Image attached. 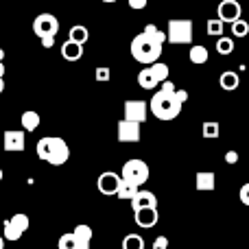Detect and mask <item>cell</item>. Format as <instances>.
I'll return each instance as SVG.
<instances>
[{
  "instance_id": "cell-1",
  "label": "cell",
  "mask_w": 249,
  "mask_h": 249,
  "mask_svg": "<svg viewBox=\"0 0 249 249\" xmlns=\"http://www.w3.org/2000/svg\"><path fill=\"white\" fill-rule=\"evenodd\" d=\"M160 86L162 88L153 94V99H151V103H149V109L153 112V116L158 118V121H175L181 114V107H184V103H181L175 94L177 88H175V83L168 81V79L162 81Z\"/></svg>"
},
{
  "instance_id": "cell-2",
  "label": "cell",
  "mask_w": 249,
  "mask_h": 249,
  "mask_svg": "<svg viewBox=\"0 0 249 249\" xmlns=\"http://www.w3.org/2000/svg\"><path fill=\"white\" fill-rule=\"evenodd\" d=\"M162 46H164V42H160V39H155L153 35H149L146 31H142V33H138L136 37L131 39L129 51H131V57L136 61L149 66L162 57Z\"/></svg>"
},
{
  "instance_id": "cell-3",
  "label": "cell",
  "mask_w": 249,
  "mask_h": 249,
  "mask_svg": "<svg viewBox=\"0 0 249 249\" xmlns=\"http://www.w3.org/2000/svg\"><path fill=\"white\" fill-rule=\"evenodd\" d=\"M37 158L53 166H61L70 158V146L66 144L64 138L59 136H46L37 140Z\"/></svg>"
},
{
  "instance_id": "cell-4",
  "label": "cell",
  "mask_w": 249,
  "mask_h": 249,
  "mask_svg": "<svg viewBox=\"0 0 249 249\" xmlns=\"http://www.w3.org/2000/svg\"><path fill=\"white\" fill-rule=\"evenodd\" d=\"M193 20H168V29H166V42L171 44H190L193 42Z\"/></svg>"
},
{
  "instance_id": "cell-5",
  "label": "cell",
  "mask_w": 249,
  "mask_h": 249,
  "mask_svg": "<svg viewBox=\"0 0 249 249\" xmlns=\"http://www.w3.org/2000/svg\"><path fill=\"white\" fill-rule=\"evenodd\" d=\"M57 31H59V20H57L53 13H39L33 20V33L39 39L44 37H55Z\"/></svg>"
},
{
  "instance_id": "cell-6",
  "label": "cell",
  "mask_w": 249,
  "mask_h": 249,
  "mask_svg": "<svg viewBox=\"0 0 249 249\" xmlns=\"http://www.w3.org/2000/svg\"><path fill=\"white\" fill-rule=\"evenodd\" d=\"M149 175H151V171H149V166H146V162H142V160H129L123 166V177L138 186L146 184Z\"/></svg>"
},
{
  "instance_id": "cell-7",
  "label": "cell",
  "mask_w": 249,
  "mask_h": 249,
  "mask_svg": "<svg viewBox=\"0 0 249 249\" xmlns=\"http://www.w3.org/2000/svg\"><path fill=\"white\" fill-rule=\"evenodd\" d=\"M29 230V216L26 214H13L11 219L4 221V228H2V236L7 241L16 243L22 238V234Z\"/></svg>"
},
{
  "instance_id": "cell-8",
  "label": "cell",
  "mask_w": 249,
  "mask_h": 249,
  "mask_svg": "<svg viewBox=\"0 0 249 249\" xmlns=\"http://www.w3.org/2000/svg\"><path fill=\"white\" fill-rule=\"evenodd\" d=\"M2 146L7 153H20V151H24L26 149L24 129H9V131H4Z\"/></svg>"
},
{
  "instance_id": "cell-9",
  "label": "cell",
  "mask_w": 249,
  "mask_h": 249,
  "mask_svg": "<svg viewBox=\"0 0 249 249\" xmlns=\"http://www.w3.org/2000/svg\"><path fill=\"white\" fill-rule=\"evenodd\" d=\"M121 179H123V175H118V173H114V171H105V173H101L99 179H96V188L103 195H116L118 186H121Z\"/></svg>"
},
{
  "instance_id": "cell-10",
  "label": "cell",
  "mask_w": 249,
  "mask_h": 249,
  "mask_svg": "<svg viewBox=\"0 0 249 249\" xmlns=\"http://www.w3.org/2000/svg\"><path fill=\"white\" fill-rule=\"evenodd\" d=\"M146 112H149V105L140 99H131L124 101V118L127 121H136V123H144L146 121Z\"/></svg>"
},
{
  "instance_id": "cell-11",
  "label": "cell",
  "mask_w": 249,
  "mask_h": 249,
  "mask_svg": "<svg viewBox=\"0 0 249 249\" xmlns=\"http://www.w3.org/2000/svg\"><path fill=\"white\" fill-rule=\"evenodd\" d=\"M241 13H243V7L238 4V0H221L219 7H216V16L223 22H230V24L234 20H238Z\"/></svg>"
},
{
  "instance_id": "cell-12",
  "label": "cell",
  "mask_w": 249,
  "mask_h": 249,
  "mask_svg": "<svg viewBox=\"0 0 249 249\" xmlns=\"http://www.w3.org/2000/svg\"><path fill=\"white\" fill-rule=\"evenodd\" d=\"M140 124L136 121H118V140L121 142H140Z\"/></svg>"
},
{
  "instance_id": "cell-13",
  "label": "cell",
  "mask_w": 249,
  "mask_h": 249,
  "mask_svg": "<svg viewBox=\"0 0 249 249\" xmlns=\"http://www.w3.org/2000/svg\"><path fill=\"white\" fill-rule=\"evenodd\" d=\"M136 223L140 225V228L149 230V228H155L160 221V214H158V208H140V210H136Z\"/></svg>"
},
{
  "instance_id": "cell-14",
  "label": "cell",
  "mask_w": 249,
  "mask_h": 249,
  "mask_svg": "<svg viewBox=\"0 0 249 249\" xmlns=\"http://www.w3.org/2000/svg\"><path fill=\"white\" fill-rule=\"evenodd\" d=\"M131 208L133 212L140 210V208H158V197L151 190H138L131 197Z\"/></svg>"
},
{
  "instance_id": "cell-15",
  "label": "cell",
  "mask_w": 249,
  "mask_h": 249,
  "mask_svg": "<svg viewBox=\"0 0 249 249\" xmlns=\"http://www.w3.org/2000/svg\"><path fill=\"white\" fill-rule=\"evenodd\" d=\"M195 186L201 193H212L216 188V175L212 171H199L197 177H195Z\"/></svg>"
},
{
  "instance_id": "cell-16",
  "label": "cell",
  "mask_w": 249,
  "mask_h": 249,
  "mask_svg": "<svg viewBox=\"0 0 249 249\" xmlns=\"http://www.w3.org/2000/svg\"><path fill=\"white\" fill-rule=\"evenodd\" d=\"M83 55V44L74 42V39H66L64 46H61V57L66 61H79Z\"/></svg>"
},
{
  "instance_id": "cell-17",
  "label": "cell",
  "mask_w": 249,
  "mask_h": 249,
  "mask_svg": "<svg viewBox=\"0 0 249 249\" xmlns=\"http://www.w3.org/2000/svg\"><path fill=\"white\" fill-rule=\"evenodd\" d=\"M138 83H140V88H144V90H155V88L160 86V79H158V74L153 72V68L151 66H146L144 70H140L138 72Z\"/></svg>"
},
{
  "instance_id": "cell-18",
  "label": "cell",
  "mask_w": 249,
  "mask_h": 249,
  "mask_svg": "<svg viewBox=\"0 0 249 249\" xmlns=\"http://www.w3.org/2000/svg\"><path fill=\"white\" fill-rule=\"evenodd\" d=\"M74 238H77V249H90V243H92V228L90 225H77L72 230Z\"/></svg>"
},
{
  "instance_id": "cell-19",
  "label": "cell",
  "mask_w": 249,
  "mask_h": 249,
  "mask_svg": "<svg viewBox=\"0 0 249 249\" xmlns=\"http://www.w3.org/2000/svg\"><path fill=\"white\" fill-rule=\"evenodd\" d=\"M219 86L223 88V90H228V92H234L238 86H241V79H238V74L234 72V70H225V72L221 74V79H219Z\"/></svg>"
},
{
  "instance_id": "cell-20",
  "label": "cell",
  "mask_w": 249,
  "mask_h": 249,
  "mask_svg": "<svg viewBox=\"0 0 249 249\" xmlns=\"http://www.w3.org/2000/svg\"><path fill=\"white\" fill-rule=\"evenodd\" d=\"M138 190H140V186L123 177V179H121V186H118V190H116V197H118V199H129V201H131V197L138 193Z\"/></svg>"
},
{
  "instance_id": "cell-21",
  "label": "cell",
  "mask_w": 249,
  "mask_h": 249,
  "mask_svg": "<svg viewBox=\"0 0 249 249\" xmlns=\"http://www.w3.org/2000/svg\"><path fill=\"white\" fill-rule=\"evenodd\" d=\"M39 121H42L39 114L33 112V109H26L20 116V123H22V127H24V131H35V129L39 127Z\"/></svg>"
},
{
  "instance_id": "cell-22",
  "label": "cell",
  "mask_w": 249,
  "mask_h": 249,
  "mask_svg": "<svg viewBox=\"0 0 249 249\" xmlns=\"http://www.w3.org/2000/svg\"><path fill=\"white\" fill-rule=\"evenodd\" d=\"M188 57H190V61H193V64L201 66V64H206V61H208L210 53H208L206 46H201V44H195V46H190V55Z\"/></svg>"
},
{
  "instance_id": "cell-23",
  "label": "cell",
  "mask_w": 249,
  "mask_h": 249,
  "mask_svg": "<svg viewBox=\"0 0 249 249\" xmlns=\"http://www.w3.org/2000/svg\"><path fill=\"white\" fill-rule=\"evenodd\" d=\"M201 133L206 140H216V138L221 136V124L216 121H206L201 127Z\"/></svg>"
},
{
  "instance_id": "cell-24",
  "label": "cell",
  "mask_w": 249,
  "mask_h": 249,
  "mask_svg": "<svg viewBox=\"0 0 249 249\" xmlns=\"http://www.w3.org/2000/svg\"><path fill=\"white\" fill-rule=\"evenodd\" d=\"M216 53L219 55H232L234 53V35L232 37H225V35H221L219 39H216Z\"/></svg>"
},
{
  "instance_id": "cell-25",
  "label": "cell",
  "mask_w": 249,
  "mask_h": 249,
  "mask_svg": "<svg viewBox=\"0 0 249 249\" xmlns=\"http://www.w3.org/2000/svg\"><path fill=\"white\" fill-rule=\"evenodd\" d=\"M206 31H208V35H212V37H221V35H223V31H225L223 20H221L219 16H216V18H212V20H208Z\"/></svg>"
},
{
  "instance_id": "cell-26",
  "label": "cell",
  "mask_w": 249,
  "mask_h": 249,
  "mask_svg": "<svg viewBox=\"0 0 249 249\" xmlns=\"http://www.w3.org/2000/svg\"><path fill=\"white\" fill-rule=\"evenodd\" d=\"M232 35L234 37H247L249 35V22L238 18V20L232 22Z\"/></svg>"
},
{
  "instance_id": "cell-27",
  "label": "cell",
  "mask_w": 249,
  "mask_h": 249,
  "mask_svg": "<svg viewBox=\"0 0 249 249\" xmlns=\"http://www.w3.org/2000/svg\"><path fill=\"white\" fill-rule=\"evenodd\" d=\"M88 37H90V31H88L86 26L77 24V26H72V29H70V39H74V42L86 44V42H88Z\"/></svg>"
},
{
  "instance_id": "cell-28",
  "label": "cell",
  "mask_w": 249,
  "mask_h": 249,
  "mask_svg": "<svg viewBox=\"0 0 249 249\" xmlns=\"http://www.w3.org/2000/svg\"><path fill=\"white\" fill-rule=\"evenodd\" d=\"M123 249H144V238L138 234H129L123 238Z\"/></svg>"
},
{
  "instance_id": "cell-29",
  "label": "cell",
  "mask_w": 249,
  "mask_h": 249,
  "mask_svg": "<svg viewBox=\"0 0 249 249\" xmlns=\"http://www.w3.org/2000/svg\"><path fill=\"white\" fill-rule=\"evenodd\" d=\"M59 249H77V238H74L72 232L59 236Z\"/></svg>"
},
{
  "instance_id": "cell-30",
  "label": "cell",
  "mask_w": 249,
  "mask_h": 249,
  "mask_svg": "<svg viewBox=\"0 0 249 249\" xmlns=\"http://www.w3.org/2000/svg\"><path fill=\"white\" fill-rule=\"evenodd\" d=\"M144 31H146L149 35H153L155 39H160V42H166V39H168V37H166V33H164V31H160L155 24H146V26H144Z\"/></svg>"
},
{
  "instance_id": "cell-31",
  "label": "cell",
  "mask_w": 249,
  "mask_h": 249,
  "mask_svg": "<svg viewBox=\"0 0 249 249\" xmlns=\"http://www.w3.org/2000/svg\"><path fill=\"white\" fill-rule=\"evenodd\" d=\"M238 197H241V203H243V206L249 208V181L241 186V193H238Z\"/></svg>"
},
{
  "instance_id": "cell-32",
  "label": "cell",
  "mask_w": 249,
  "mask_h": 249,
  "mask_svg": "<svg viewBox=\"0 0 249 249\" xmlns=\"http://www.w3.org/2000/svg\"><path fill=\"white\" fill-rule=\"evenodd\" d=\"M112 70L105 66V68H96V81H109V77H112Z\"/></svg>"
},
{
  "instance_id": "cell-33",
  "label": "cell",
  "mask_w": 249,
  "mask_h": 249,
  "mask_svg": "<svg viewBox=\"0 0 249 249\" xmlns=\"http://www.w3.org/2000/svg\"><path fill=\"white\" fill-rule=\"evenodd\" d=\"M168 247V238L166 236H158L153 241V249H166Z\"/></svg>"
},
{
  "instance_id": "cell-34",
  "label": "cell",
  "mask_w": 249,
  "mask_h": 249,
  "mask_svg": "<svg viewBox=\"0 0 249 249\" xmlns=\"http://www.w3.org/2000/svg\"><path fill=\"white\" fill-rule=\"evenodd\" d=\"M127 2H129V7H131V9L140 11V9H144V7H146V2H149V0H127Z\"/></svg>"
},
{
  "instance_id": "cell-35",
  "label": "cell",
  "mask_w": 249,
  "mask_h": 249,
  "mask_svg": "<svg viewBox=\"0 0 249 249\" xmlns=\"http://www.w3.org/2000/svg\"><path fill=\"white\" fill-rule=\"evenodd\" d=\"M225 162H228V164H236L238 162V153H236V151H225Z\"/></svg>"
},
{
  "instance_id": "cell-36",
  "label": "cell",
  "mask_w": 249,
  "mask_h": 249,
  "mask_svg": "<svg viewBox=\"0 0 249 249\" xmlns=\"http://www.w3.org/2000/svg\"><path fill=\"white\" fill-rule=\"evenodd\" d=\"M175 94H177V99H179L181 103H186V101H188V92H186V90H175Z\"/></svg>"
},
{
  "instance_id": "cell-37",
  "label": "cell",
  "mask_w": 249,
  "mask_h": 249,
  "mask_svg": "<svg viewBox=\"0 0 249 249\" xmlns=\"http://www.w3.org/2000/svg\"><path fill=\"white\" fill-rule=\"evenodd\" d=\"M53 44H55V37H44L42 39V46L44 48H53Z\"/></svg>"
},
{
  "instance_id": "cell-38",
  "label": "cell",
  "mask_w": 249,
  "mask_h": 249,
  "mask_svg": "<svg viewBox=\"0 0 249 249\" xmlns=\"http://www.w3.org/2000/svg\"><path fill=\"white\" fill-rule=\"evenodd\" d=\"M2 92H4V79L0 77V94H2Z\"/></svg>"
},
{
  "instance_id": "cell-39",
  "label": "cell",
  "mask_w": 249,
  "mask_h": 249,
  "mask_svg": "<svg viewBox=\"0 0 249 249\" xmlns=\"http://www.w3.org/2000/svg\"><path fill=\"white\" fill-rule=\"evenodd\" d=\"M4 241H7V238H4V236H0V249L4 247Z\"/></svg>"
},
{
  "instance_id": "cell-40",
  "label": "cell",
  "mask_w": 249,
  "mask_h": 249,
  "mask_svg": "<svg viewBox=\"0 0 249 249\" xmlns=\"http://www.w3.org/2000/svg\"><path fill=\"white\" fill-rule=\"evenodd\" d=\"M4 74V66H2V61H0V77Z\"/></svg>"
},
{
  "instance_id": "cell-41",
  "label": "cell",
  "mask_w": 249,
  "mask_h": 249,
  "mask_svg": "<svg viewBox=\"0 0 249 249\" xmlns=\"http://www.w3.org/2000/svg\"><path fill=\"white\" fill-rule=\"evenodd\" d=\"M2 57H4V51H2V48H0V61H2Z\"/></svg>"
},
{
  "instance_id": "cell-42",
  "label": "cell",
  "mask_w": 249,
  "mask_h": 249,
  "mask_svg": "<svg viewBox=\"0 0 249 249\" xmlns=\"http://www.w3.org/2000/svg\"><path fill=\"white\" fill-rule=\"evenodd\" d=\"M2 175H4V173H2V168H0V184H2Z\"/></svg>"
},
{
  "instance_id": "cell-43",
  "label": "cell",
  "mask_w": 249,
  "mask_h": 249,
  "mask_svg": "<svg viewBox=\"0 0 249 249\" xmlns=\"http://www.w3.org/2000/svg\"><path fill=\"white\" fill-rule=\"evenodd\" d=\"M103 2H116V0H103Z\"/></svg>"
},
{
  "instance_id": "cell-44",
  "label": "cell",
  "mask_w": 249,
  "mask_h": 249,
  "mask_svg": "<svg viewBox=\"0 0 249 249\" xmlns=\"http://www.w3.org/2000/svg\"><path fill=\"white\" fill-rule=\"evenodd\" d=\"M177 2H181V0H177Z\"/></svg>"
}]
</instances>
